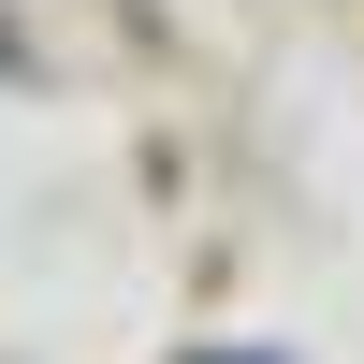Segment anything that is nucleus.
<instances>
[{
  "label": "nucleus",
  "instance_id": "f257e3e1",
  "mask_svg": "<svg viewBox=\"0 0 364 364\" xmlns=\"http://www.w3.org/2000/svg\"><path fill=\"white\" fill-rule=\"evenodd\" d=\"M15 58H29V44H15V29H0V73H15Z\"/></svg>",
  "mask_w": 364,
  "mask_h": 364
},
{
  "label": "nucleus",
  "instance_id": "f03ea898",
  "mask_svg": "<svg viewBox=\"0 0 364 364\" xmlns=\"http://www.w3.org/2000/svg\"><path fill=\"white\" fill-rule=\"evenodd\" d=\"M204 364H233V350H204Z\"/></svg>",
  "mask_w": 364,
  "mask_h": 364
}]
</instances>
